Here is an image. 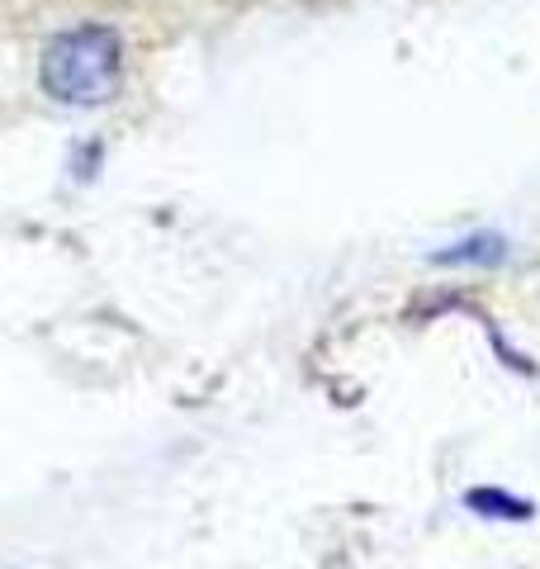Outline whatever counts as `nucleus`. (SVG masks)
Returning <instances> with one entry per match:
<instances>
[{"label":"nucleus","instance_id":"obj_1","mask_svg":"<svg viewBox=\"0 0 540 569\" xmlns=\"http://www.w3.org/2000/svg\"><path fill=\"white\" fill-rule=\"evenodd\" d=\"M123 43L110 24H77L43 48L39 86L62 104H100L119 91Z\"/></svg>","mask_w":540,"mask_h":569},{"label":"nucleus","instance_id":"obj_2","mask_svg":"<svg viewBox=\"0 0 540 569\" xmlns=\"http://www.w3.org/2000/svg\"><path fill=\"white\" fill-rule=\"evenodd\" d=\"M464 503L474 512H489V518H531V503L508 498L502 489H474V493H464Z\"/></svg>","mask_w":540,"mask_h":569},{"label":"nucleus","instance_id":"obj_3","mask_svg":"<svg viewBox=\"0 0 540 569\" xmlns=\"http://www.w3.org/2000/svg\"><path fill=\"white\" fill-rule=\"evenodd\" d=\"M502 257V242L498 238H474V242H460L456 252H441V266H456V261H498Z\"/></svg>","mask_w":540,"mask_h":569}]
</instances>
